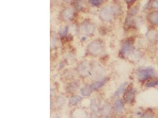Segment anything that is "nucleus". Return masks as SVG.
<instances>
[{"label":"nucleus","instance_id":"obj_13","mask_svg":"<svg viewBox=\"0 0 158 118\" xmlns=\"http://www.w3.org/2000/svg\"><path fill=\"white\" fill-rule=\"evenodd\" d=\"M92 90L90 86L88 87H84L81 90V93L82 95L84 96H89L91 93Z\"/></svg>","mask_w":158,"mask_h":118},{"label":"nucleus","instance_id":"obj_9","mask_svg":"<svg viewBox=\"0 0 158 118\" xmlns=\"http://www.w3.org/2000/svg\"><path fill=\"white\" fill-rule=\"evenodd\" d=\"M62 15L65 20H71L74 17V11L72 9H67L63 11Z\"/></svg>","mask_w":158,"mask_h":118},{"label":"nucleus","instance_id":"obj_16","mask_svg":"<svg viewBox=\"0 0 158 118\" xmlns=\"http://www.w3.org/2000/svg\"><path fill=\"white\" fill-rule=\"evenodd\" d=\"M104 1V0H88V2L93 6H99Z\"/></svg>","mask_w":158,"mask_h":118},{"label":"nucleus","instance_id":"obj_11","mask_svg":"<svg viewBox=\"0 0 158 118\" xmlns=\"http://www.w3.org/2000/svg\"><path fill=\"white\" fill-rule=\"evenodd\" d=\"M124 108L123 101L121 99L117 100L115 103V109L117 113H121Z\"/></svg>","mask_w":158,"mask_h":118},{"label":"nucleus","instance_id":"obj_1","mask_svg":"<svg viewBox=\"0 0 158 118\" xmlns=\"http://www.w3.org/2000/svg\"><path fill=\"white\" fill-rule=\"evenodd\" d=\"M118 11V9L116 6H106L101 10L100 17L103 21L109 22L113 19Z\"/></svg>","mask_w":158,"mask_h":118},{"label":"nucleus","instance_id":"obj_7","mask_svg":"<svg viewBox=\"0 0 158 118\" xmlns=\"http://www.w3.org/2000/svg\"><path fill=\"white\" fill-rule=\"evenodd\" d=\"M148 20L153 25H158V11H153L148 15Z\"/></svg>","mask_w":158,"mask_h":118},{"label":"nucleus","instance_id":"obj_5","mask_svg":"<svg viewBox=\"0 0 158 118\" xmlns=\"http://www.w3.org/2000/svg\"><path fill=\"white\" fill-rule=\"evenodd\" d=\"M146 37L148 42L151 43H155L158 41V31L153 28H149L146 34Z\"/></svg>","mask_w":158,"mask_h":118},{"label":"nucleus","instance_id":"obj_8","mask_svg":"<svg viewBox=\"0 0 158 118\" xmlns=\"http://www.w3.org/2000/svg\"><path fill=\"white\" fill-rule=\"evenodd\" d=\"M134 96H135L134 90L133 89H130L125 93L124 95V100L127 103H131L133 101L134 99Z\"/></svg>","mask_w":158,"mask_h":118},{"label":"nucleus","instance_id":"obj_22","mask_svg":"<svg viewBox=\"0 0 158 118\" xmlns=\"http://www.w3.org/2000/svg\"><path fill=\"white\" fill-rule=\"evenodd\" d=\"M64 2H69V1H71V0H63Z\"/></svg>","mask_w":158,"mask_h":118},{"label":"nucleus","instance_id":"obj_14","mask_svg":"<svg viewBox=\"0 0 158 118\" xmlns=\"http://www.w3.org/2000/svg\"><path fill=\"white\" fill-rule=\"evenodd\" d=\"M81 100V98L80 96H73L70 99L69 101V103L70 104L72 105H76L79 101Z\"/></svg>","mask_w":158,"mask_h":118},{"label":"nucleus","instance_id":"obj_23","mask_svg":"<svg viewBox=\"0 0 158 118\" xmlns=\"http://www.w3.org/2000/svg\"><path fill=\"white\" fill-rule=\"evenodd\" d=\"M121 118V117H118V118Z\"/></svg>","mask_w":158,"mask_h":118},{"label":"nucleus","instance_id":"obj_18","mask_svg":"<svg viewBox=\"0 0 158 118\" xmlns=\"http://www.w3.org/2000/svg\"><path fill=\"white\" fill-rule=\"evenodd\" d=\"M151 7L152 9H158V1L157 0H152L150 4Z\"/></svg>","mask_w":158,"mask_h":118},{"label":"nucleus","instance_id":"obj_3","mask_svg":"<svg viewBox=\"0 0 158 118\" xmlns=\"http://www.w3.org/2000/svg\"><path fill=\"white\" fill-rule=\"evenodd\" d=\"M103 44L100 41H94L91 42L88 47V52L94 56H97L101 54L103 51Z\"/></svg>","mask_w":158,"mask_h":118},{"label":"nucleus","instance_id":"obj_17","mask_svg":"<svg viewBox=\"0 0 158 118\" xmlns=\"http://www.w3.org/2000/svg\"><path fill=\"white\" fill-rule=\"evenodd\" d=\"M141 118H153V113L150 111H147L141 115Z\"/></svg>","mask_w":158,"mask_h":118},{"label":"nucleus","instance_id":"obj_10","mask_svg":"<svg viewBox=\"0 0 158 118\" xmlns=\"http://www.w3.org/2000/svg\"><path fill=\"white\" fill-rule=\"evenodd\" d=\"M106 82V79L105 80H100V81H98V82H97L95 83H94L93 84L90 85V87L91 89L92 90H97V89L101 88L104 84H105Z\"/></svg>","mask_w":158,"mask_h":118},{"label":"nucleus","instance_id":"obj_20","mask_svg":"<svg viewBox=\"0 0 158 118\" xmlns=\"http://www.w3.org/2000/svg\"><path fill=\"white\" fill-rule=\"evenodd\" d=\"M68 30V28L67 27H65L64 29H63L60 32V34L61 36H64L67 34Z\"/></svg>","mask_w":158,"mask_h":118},{"label":"nucleus","instance_id":"obj_19","mask_svg":"<svg viewBox=\"0 0 158 118\" xmlns=\"http://www.w3.org/2000/svg\"><path fill=\"white\" fill-rule=\"evenodd\" d=\"M138 11H139L138 7H137V6H136L134 8H133V9L131 10V11H130V15H131V16H134V15L136 14L137 13Z\"/></svg>","mask_w":158,"mask_h":118},{"label":"nucleus","instance_id":"obj_2","mask_svg":"<svg viewBox=\"0 0 158 118\" xmlns=\"http://www.w3.org/2000/svg\"><path fill=\"white\" fill-rule=\"evenodd\" d=\"M156 72L153 68H143L139 71L137 73L138 79L141 82H145L155 77Z\"/></svg>","mask_w":158,"mask_h":118},{"label":"nucleus","instance_id":"obj_6","mask_svg":"<svg viewBox=\"0 0 158 118\" xmlns=\"http://www.w3.org/2000/svg\"><path fill=\"white\" fill-rule=\"evenodd\" d=\"M95 27L93 25L88 23H85L80 27V31L85 34L91 35L94 33Z\"/></svg>","mask_w":158,"mask_h":118},{"label":"nucleus","instance_id":"obj_15","mask_svg":"<svg viewBox=\"0 0 158 118\" xmlns=\"http://www.w3.org/2000/svg\"><path fill=\"white\" fill-rule=\"evenodd\" d=\"M158 86V80H150L149 82H148V83L146 84V86L147 87H154Z\"/></svg>","mask_w":158,"mask_h":118},{"label":"nucleus","instance_id":"obj_4","mask_svg":"<svg viewBox=\"0 0 158 118\" xmlns=\"http://www.w3.org/2000/svg\"><path fill=\"white\" fill-rule=\"evenodd\" d=\"M133 49H134V46H133V40H126L122 45L120 54L122 56L125 57V56L129 54L133 51Z\"/></svg>","mask_w":158,"mask_h":118},{"label":"nucleus","instance_id":"obj_21","mask_svg":"<svg viewBox=\"0 0 158 118\" xmlns=\"http://www.w3.org/2000/svg\"><path fill=\"white\" fill-rule=\"evenodd\" d=\"M125 1L127 4H132L136 0H125Z\"/></svg>","mask_w":158,"mask_h":118},{"label":"nucleus","instance_id":"obj_12","mask_svg":"<svg viewBox=\"0 0 158 118\" xmlns=\"http://www.w3.org/2000/svg\"><path fill=\"white\" fill-rule=\"evenodd\" d=\"M127 83H125L124 84H121L118 89L114 93V96H118L119 95H120L121 93H123L125 91V89L126 87Z\"/></svg>","mask_w":158,"mask_h":118}]
</instances>
